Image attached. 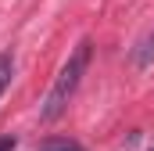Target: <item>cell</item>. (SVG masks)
<instances>
[{"instance_id": "1", "label": "cell", "mask_w": 154, "mask_h": 151, "mask_svg": "<svg viewBox=\"0 0 154 151\" xmlns=\"http://www.w3.org/2000/svg\"><path fill=\"white\" fill-rule=\"evenodd\" d=\"M90 50H93V43H90V40H79L75 50L68 54V61L61 65V72H57V79H54V86L47 90V97H43V104H39V119H43V122H54L57 115L68 108L72 94L79 90V79L86 76Z\"/></svg>"}, {"instance_id": "2", "label": "cell", "mask_w": 154, "mask_h": 151, "mask_svg": "<svg viewBox=\"0 0 154 151\" xmlns=\"http://www.w3.org/2000/svg\"><path fill=\"white\" fill-rule=\"evenodd\" d=\"M36 151H86V148L75 144V140H68V137H50V140H43Z\"/></svg>"}, {"instance_id": "3", "label": "cell", "mask_w": 154, "mask_h": 151, "mask_svg": "<svg viewBox=\"0 0 154 151\" xmlns=\"http://www.w3.org/2000/svg\"><path fill=\"white\" fill-rule=\"evenodd\" d=\"M133 61H136L140 69H147V65L154 61V33H151L147 40H143V43H140L136 50H133Z\"/></svg>"}, {"instance_id": "4", "label": "cell", "mask_w": 154, "mask_h": 151, "mask_svg": "<svg viewBox=\"0 0 154 151\" xmlns=\"http://www.w3.org/2000/svg\"><path fill=\"white\" fill-rule=\"evenodd\" d=\"M11 72H14V58H11V54H0V94L7 90V83H11Z\"/></svg>"}, {"instance_id": "5", "label": "cell", "mask_w": 154, "mask_h": 151, "mask_svg": "<svg viewBox=\"0 0 154 151\" xmlns=\"http://www.w3.org/2000/svg\"><path fill=\"white\" fill-rule=\"evenodd\" d=\"M0 151H14V137H0Z\"/></svg>"}]
</instances>
